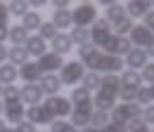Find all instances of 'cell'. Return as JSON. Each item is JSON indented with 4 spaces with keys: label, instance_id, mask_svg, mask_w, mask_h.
Segmentation results:
<instances>
[{
    "label": "cell",
    "instance_id": "1",
    "mask_svg": "<svg viewBox=\"0 0 154 132\" xmlns=\"http://www.w3.org/2000/svg\"><path fill=\"white\" fill-rule=\"evenodd\" d=\"M71 19L78 28H90L97 21V7L93 2H81L76 5V10H71Z\"/></svg>",
    "mask_w": 154,
    "mask_h": 132
},
{
    "label": "cell",
    "instance_id": "2",
    "mask_svg": "<svg viewBox=\"0 0 154 132\" xmlns=\"http://www.w3.org/2000/svg\"><path fill=\"white\" fill-rule=\"evenodd\" d=\"M140 106L137 104H119V106H114L112 111H109V120L112 123H116V125H128L133 118H140Z\"/></svg>",
    "mask_w": 154,
    "mask_h": 132
},
{
    "label": "cell",
    "instance_id": "3",
    "mask_svg": "<svg viewBox=\"0 0 154 132\" xmlns=\"http://www.w3.org/2000/svg\"><path fill=\"white\" fill-rule=\"evenodd\" d=\"M83 75H85V66L81 61H64V66L59 71V80H62V85L76 87L78 83L83 80Z\"/></svg>",
    "mask_w": 154,
    "mask_h": 132
},
{
    "label": "cell",
    "instance_id": "4",
    "mask_svg": "<svg viewBox=\"0 0 154 132\" xmlns=\"http://www.w3.org/2000/svg\"><path fill=\"white\" fill-rule=\"evenodd\" d=\"M43 106L50 111V116L55 118V120H64V118H69L71 116V101L66 99V97H48L45 101H43Z\"/></svg>",
    "mask_w": 154,
    "mask_h": 132
},
{
    "label": "cell",
    "instance_id": "5",
    "mask_svg": "<svg viewBox=\"0 0 154 132\" xmlns=\"http://www.w3.org/2000/svg\"><path fill=\"white\" fill-rule=\"evenodd\" d=\"M121 69H123V59H121V57L104 54V52H100L95 66H93V71H95V73H104V75H109V73L116 75Z\"/></svg>",
    "mask_w": 154,
    "mask_h": 132
},
{
    "label": "cell",
    "instance_id": "6",
    "mask_svg": "<svg viewBox=\"0 0 154 132\" xmlns=\"http://www.w3.org/2000/svg\"><path fill=\"white\" fill-rule=\"evenodd\" d=\"M131 47H133V45H131V40H128V38L114 36V33H112V36L107 38V43L102 45V50H104V54H112V57H121V59H123V57H126L128 52H131Z\"/></svg>",
    "mask_w": 154,
    "mask_h": 132
},
{
    "label": "cell",
    "instance_id": "7",
    "mask_svg": "<svg viewBox=\"0 0 154 132\" xmlns=\"http://www.w3.org/2000/svg\"><path fill=\"white\" fill-rule=\"evenodd\" d=\"M90 28H93V31H90V43L100 50V47L107 43V38L112 36V26H109V21H107V19H97Z\"/></svg>",
    "mask_w": 154,
    "mask_h": 132
},
{
    "label": "cell",
    "instance_id": "8",
    "mask_svg": "<svg viewBox=\"0 0 154 132\" xmlns=\"http://www.w3.org/2000/svg\"><path fill=\"white\" fill-rule=\"evenodd\" d=\"M36 64H38V69L43 71V75H45V73H57V71H62L64 59L59 54H55V52H45L40 59H36Z\"/></svg>",
    "mask_w": 154,
    "mask_h": 132
},
{
    "label": "cell",
    "instance_id": "9",
    "mask_svg": "<svg viewBox=\"0 0 154 132\" xmlns=\"http://www.w3.org/2000/svg\"><path fill=\"white\" fill-rule=\"evenodd\" d=\"M90 116H93V104H83V106H76L71 109V125L76 130H83V128H90Z\"/></svg>",
    "mask_w": 154,
    "mask_h": 132
},
{
    "label": "cell",
    "instance_id": "10",
    "mask_svg": "<svg viewBox=\"0 0 154 132\" xmlns=\"http://www.w3.org/2000/svg\"><path fill=\"white\" fill-rule=\"evenodd\" d=\"M128 40H131V45H135V47H147L149 43L154 40V33L149 31V28H145L142 24H133V31L128 33Z\"/></svg>",
    "mask_w": 154,
    "mask_h": 132
},
{
    "label": "cell",
    "instance_id": "11",
    "mask_svg": "<svg viewBox=\"0 0 154 132\" xmlns=\"http://www.w3.org/2000/svg\"><path fill=\"white\" fill-rule=\"evenodd\" d=\"M26 120H29L31 125H50L55 118L50 116V111H48L43 104H38V106H29V109H26Z\"/></svg>",
    "mask_w": 154,
    "mask_h": 132
},
{
    "label": "cell",
    "instance_id": "12",
    "mask_svg": "<svg viewBox=\"0 0 154 132\" xmlns=\"http://www.w3.org/2000/svg\"><path fill=\"white\" fill-rule=\"evenodd\" d=\"M147 59L149 57L145 54V50H140V47H131V52L123 57V66H128L131 71H142L145 66H147Z\"/></svg>",
    "mask_w": 154,
    "mask_h": 132
},
{
    "label": "cell",
    "instance_id": "13",
    "mask_svg": "<svg viewBox=\"0 0 154 132\" xmlns=\"http://www.w3.org/2000/svg\"><path fill=\"white\" fill-rule=\"evenodd\" d=\"M5 106V120L10 123V125H19L21 120H26V106L21 104V101H14V104H2Z\"/></svg>",
    "mask_w": 154,
    "mask_h": 132
},
{
    "label": "cell",
    "instance_id": "14",
    "mask_svg": "<svg viewBox=\"0 0 154 132\" xmlns=\"http://www.w3.org/2000/svg\"><path fill=\"white\" fill-rule=\"evenodd\" d=\"M19 99H21V104L38 106L40 101H43V90L38 87V83H33V85H24V87H19Z\"/></svg>",
    "mask_w": 154,
    "mask_h": 132
},
{
    "label": "cell",
    "instance_id": "15",
    "mask_svg": "<svg viewBox=\"0 0 154 132\" xmlns=\"http://www.w3.org/2000/svg\"><path fill=\"white\" fill-rule=\"evenodd\" d=\"M38 87L43 90V94H48V97H57L59 90H62V80H59L57 73H45L38 80Z\"/></svg>",
    "mask_w": 154,
    "mask_h": 132
},
{
    "label": "cell",
    "instance_id": "16",
    "mask_svg": "<svg viewBox=\"0 0 154 132\" xmlns=\"http://www.w3.org/2000/svg\"><path fill=\"white\" fill-rule=\"evenodd\" d=\"M19 78L24 80V85H33L43 78V71L38 69L36 61H26L24 66H19Z\"/></svg>",
    "mask_w": 154,
    "mask_h": 132
},
{
    "label": "cell",
    "instance_id": "17",
    "mask_svg": "<svg viewBox=\"0 0 154 132\" xmlns=\"http://www.w3.org/2000/svg\"><path fill=\"white\" fill-rule=\"evenodd\" d=\"M116 106V94H109L104 92V90H97L95 92V99H93V109L95 111H112Z\"/></svg>",
    "mask_w": 154,
    "mask_h": 132
},
{
    "label": "cell",
    "instance_id": "18",
    "mask_svg": "<svg viewBox=\"0 0 154 132\" xmlns=\"http://www.w3.org/2000/svg\"><path fill=\"white\" fill-rule=\"evenodd\" d=\"M24 50L29 52V57H36V59H40V57L48 52V43H45L40 36H29L26 45H24Z\"/></svg>",
    "mask_w": 154,
    "mask_h": 132
},
{
    "label": "cell",
    "instance_id": "19",
    "mask_svg": "<svg viewBox=\"0 0 154 132\" xmlns=\"http://www.w3.org/2000/svg\"><path fill=\"white\" fill-rule=\"evenodd\" d=\"M50 21L55 24V28H57L59 33H62V31H66V28H71V26H74V19H71V10H55Z\"/></svg>",
    "mask_w": 154,
    "mask_h": 132
},
{
    "label": "cell",
    "instance_id": "20",
    "mask_svg": "<svg viewBox=\"0 0 154 132\" xmlns=\"http://www.w3.org/2000/svg\"><path fill=\"white\" fill-rule=\"evenodd\" d=\"M52 43V52L55 54H66V52H71V47H74V43H71V38H69V33H57V36L50 40Z\"/></svg>",
    "mask_w": 154,
    "mask_h": 132
},
{
    "label": "cell",
    "instance_id": "21",
    "mask_svg": "<svg viewBox=\"0 0 154 132\" xmlns=\"http://www.w3.org/2000/svg\"><path fill=\"white\" fill-rule=\"evenodd\" d=\"M147 12H152V2H147V0H133V2L126 5V14H128L131 19L145 17Z\"/></svg>",
    "mask_w": 154,
    "mask_h": 132
},
{
    "label": "cell",
    "instance_id": "22",
    "mask_svg": "<svg viewBox=\"0 0 154 132\" xmlns=\"http://www.w3.org/2000/svg\"><path fill=\"white\" fill-rule=\"evenodd\" d=\"M7 40H12V47H24L26 40H29V31H26L21 24L10 26V31H7Z\"/></svg>",
    "mask_w": 154,
    "mask_h": 132
},
{
    "label": "cell",
    "instance_id": "23",
    "mask_svg": "<svg viewBox=\"0 0 154 132\" xmlns=\"http://www.w3.org/2000/svg\"><path fill=\"white\" fill-rule=\"evenodd\" d=\"M31 57H29V52L24 50V47H10L7 50V64H12V66H24L26 61H29Z\"/></svg>",
    "mask_w": 154,
    "mask_h": 132
},
{
    "label": "cell",
    "instance_id": "24",
    "mask_svg": "<svg viewBox=\"0 0 154 132\" xmlns=\"http://www.w3.org/2000/svg\"><path fill=\"white\" fill-rule=\"evenodd\" d=\"M19 78V69L12 64H2L0 66V85H14V80Z\"/></svg>",
    "mask_w": 154,
    "mask_h": 132
},
{
    "label": "cell",
    "instance_id": "25",
    "mask_svg": "<svg viewBox=\"0 0 154 132\" xmlns=\"http://www.w3.org/2000/svg\"><path fill=\"white\" fill-rule=\"evenodd\" d=\"M128 14H126V5H121V2H112L109 7H107V21H109V26L112 24H116V21H121V19H126Z\"/></svg>",
    "mask_w": 154,
    "mask_h": 132
},
{
    "label": "cell",
    "instance_id": "26",
    "mask_svg": "<svg viewBox=\"0 0 154 132\" xmlns=\"http://www.w3.org/2000/svg\"><path fill=\"white\" fill-rule=\"evenodd\" d=\"M40 24H43V17H40V12H33V10H29V12L21 17V26H24L26 31H38Z\"/></svg>",
    "mask_w": 154,
    "mask_h": 132
},
{
    "label": "cell",
    "instance_id": "27",
    "mask_svg": "<svg viewBox=\"0 0 154 132\" xmlns=\"http://www.w3.org/2000/svg\"><path fill=\"white\" fill-rule=\"evenodd\" d=\"M119 80H121V87H133V90H137V87L142 85L140 71H131V69H128V71H123Z\"/></svg>",
    "mask_w": 154,
    "mask_h": 132
},
{
    "label": "cell",
    "instance_id": "28",
    "mask_svg": "<svg viewBox=\"0 0 154 132\" xmlns=\"http://www.w3.org/2000/svg\"><path fill=\"white\" fill-rule=\"evenodd\" d=\"M81 83H83L81 87H85L88 92H93V90H100V87H102V75L95 73V71H85V75H83Z\"/></svg>",
    "mask_w": 154,
    "mask_h": 132
},
{
    "label": "cell",
    "instance_id": "29",
    "mask_svg": "<svg viewBox=\"0 0 154 132\" xmlns=\"http://www.w3.org/2000/svg\"><path fill=\"white\" fill-rule=\"evenodd\" d=\"M131 31H133V19L131 17H126V19H121V21H116V24H112V33H114V36L128 38Z\"/></svg>",
    "mask_w": 154,
    "mask_h": 132
},
{
    "label": "cell",
    "instance_id": "30",
    "mask_svg": "<svg viewBox=\"0 0 154 132\" xmlns=\"http://www.w3.org/2000/svg\"><path fill=\"white\" fill-rule=\"evenodd\" d=\"M69 101H74L76 106H83V104H93V97H90V92H88L85 87H74Z\"/></svg>",
    "mask_w": 154,
    "mask_h": 132
},
{
    "label": "cell",
    "instance_id": "31",
    "mask_svg": "<svg viewBox=\"0 0 154 132\" xmlns=\"http://www.w3.org/2000/svg\"><path fill=\"white\" fill-rule=\"evenodd\" d=\"M69 38H71V43L74 45H78V47H83V45H88L90 43V28H74L71 33H69Z\"/></svg>",
    "mask_w": 154,
    "mask_h": 132
},
{
    "label": "cell",
    "instance_id": "32",
    "mask_svg": "<svg viewBox=\"0 0 154 132\" xmlns=\"http://www.w3.org/2000/svg\"><path fill=\"white\" fill-rule=\"evenodd\" d=\"M119 87H121L119 75H114V73L102 75V87H100V90H104V92H109V94H116V92H119Z\"/></svg>",
    "mask_w": 154,
    "mask_h": 132
},
{
    "label": "cell",
    "instance_id": "33",
    "mask_svg": "<svg viewBox=\"0 0 154 132\" xmlns=\"http://www.w3.org/2000/svg\"><path fill=\"white\" fill-rule=\"evenodd\" d=\"M0 101H2V104L21 101V99H19V87H14V85H5V87H2V94H0Z\"/></svg>",
    "mask_w": 154,
    "mask_h": 132
},
{
    "label": "cell",
    "instance_id": "34",
    "mask_svg": "<svg viewBox=\"0 0 154 132\" xmlns=\"http://www.w3.org/2000/svg\"><path fill=\"white\" fill-rule=\"evenodd\" d=\"M57 33H59V31L55 28V24H52V21H43V24H40V28H38V36L43 38L45 43H48V40H52Z\"/></svg>",
    "mask_w": 154,
    "mask_h": 132
},
{
    "label": "cell",
    "instance_id": "35",
    "mask_svg": "<svg viewBox=\"0 0 154 132\" xmlns=\"http://www.w3.org/2000/svg\"><path fill=\"white\" fill-rule=\"evenodd\" d=\"M107 123H109V113H107V111H95V109H93V116H90V128H97V130H100V128H104Z\"/></svg>",
    "mask_w": 154,
    "mask_h": 132
},
{
    "label": "cell",
    "instance_id": "36",
    "mask_svg": "<svg viewBox=\"0 0 154 132\" xmlns=\"http://www.w3.org/2000/svg\"><path fill=\"white\" fill-rule=\"evenodd\" d=\"M7 5V12L10 14H17V17H24L26 12H29V2H24V0H14V2H5Z\"/></svg>",
    "mask_w": 154,
    "mask_h": 132
},
{
    "label": "cell",
    "instance_id": "37",
    "mask_svg": "<svg viewBox=\"0 0 154 132\" xmlns=\"http://www.w3.org/2000/svg\"><path fill=\"white\" fill-rule=\"evenodd\" d=\"M140 90V87H137ZM133 87H119V92H116V99H121V104H133L135 101V92Z\"/></svg>",
    "mask_w": 154,
    "mask_h": 132
},
{
    "label": "cell",
    "instance_id": "38",
    "mask_svg": "<svg viewBox=\"0 0 154 132\" xmlns=\"http://www.w3.org/2000/svg\"><path fill=\"white\" fill-rule=\"evenodd\" d=\"M50 132H78L71 123H66V120H52L50 123Z\"/></svg>",
    "mask_w": 154,
    "mask_h": 132
},
{
    "label": "cell",
    "instance_id": "39",
    "mask_svg": "<svg viewBox=\"0 0 154 132\" xmlns=\"http://www.w3.org/2000/svg\"><path fill=\"white\" fill-rule=\"evenodd\" d=\"M135 104H137L140 109H145V106L152 104V101H149V94H147V87H140V90L135 92Z\"/></svg>",
    "mask_w": 154,
    "mask_h": 132
},
{
    "label": "cell",
    "instance_id": "40",
    "mask_svg": "<svg viewBox=\"0 0 154 132\" xmlns=\"http://www.w3.org/2000/svg\"><path fill=\"white\" fill-rule=\"evenodd\" d=\"M140 118H142V123L149 128L152 125L154 128V104H149V106H145L142 111H140Z\"/></svg>",
    "mask_w": 154,
    "mask_h": 132
},
{
    "label": "cell",
    "instance_id": "41",
    "mask_svg": "<svg viewBox=\"0 0 154 132\" xmlns=\"http://www.w3.org/2000/svg\"><path fill=\"white\" fill-rule=\"evenodd\" d=\"M126 130L128 132H142V130H147V125L142 123V118H133V120L126 125Z\"/></svg>",
    "mask_w": 154,
    "mask_h": 132
},
{
    "label": "cell",
    "instance_id": "42",
    "mask_svg": "<svg viewBox=\"0 0 154 132\" xmlns=\"http://www.w3.org/2000/svg\"><path fill=\"white\" fill-rule=\"evenodd\" d=\"M140 78H142L145 83H149V85H152V83H154V64H147V66L140 71Z\"/></svg>",
    "mask_w": 154,
    "mask_h": 132
},
{
    "label": "cell",
    "instance_id": "43",
    "mask_svg": "<svg viewBox=\"0 0 154 132\" xmlns=\"http://www.w3.org/2000/svg\"><path fill=\"white\" fill-rule=\"evenodd\" d=\"M12 132H38V128H36V125H31L29 120H21L19 125H14V128H12Z\"/></svg>",
    "mask_w": 154,
    "mask_h": 132
},
{
    "label": "cell",
    "instance_id": "44",
    "mask_svg": "<svg viewBox=\"0 0 154 132\" xmlns=\"http://www.w3.org/2000/svg\"><path fill=\"white\" fill-rule=\"evenodd\" d=\"M100 132H128V130H126V125H116V123L109 120L104 128H100Z\"/></svg>",
    "mask_w": 154,
    "mask_h": 132
},
{
    "label": "cell",
    "instance_id": "45",
    "mask_svg": "<svg viewBox=\"0 0 154 132\" xmlns=\"http://www.w3.org/2000/svg\"><path fill=\"white\" fill-rule=\"evenodd\" d=\"M7 21H10V12H7V5H5V2H0V26H7Z\"/></svg>",
    "mask_w": 154,
    "mask_h": 132
},
{
    "label": "cell",
    "instance_id": "46",
    "mask_svg": "<svg viewBox=\"0 0 154 132\" xmlns=\"http://www.w3.org/2000/svg\"><path fill=\"white\" fill-rule=\"evenodd\" d=\"M52 7H55V10H69V2H66V0H55Z\"/></svg>",
    "mask_w": 154,
    "mask_h": 132
},
{
    "label": "cell",
    "instance_id": "47",
    "mask_svg": "<svg viewBox=\"0 0 154 132\" xmlns=\"http://www.w3.org/2000/svg\"><path fill=\"white\" fill-rule=\"evenodd\" d=\"M7 31H10V26H0V45L7 40Z\"/></svg>",
    "mask_w": 154,
    "mask_h": 132
},
{
    "label": "cell",
    "instance_id": "48",
    "mask_svg": "<svg viewBox=\"0 0 154 132\" xmlns=\"http://www.w3.org/2000/svg\"><path fill=\"white\" fill-rule=\"evenodd\" d=\"M5 61H7V47H5V45H0V66H2Z\"/></svg>",
    "mask_w": 154,
    "mask_h": 132
},
{
    "label": "cell",
    "instance_id": "49",
    "mask_svg": "<svg viewBox=\"0 0 154 132\" xmlns=\"http://www.w3.org/2000/svg\"><path fill=\"white\" fill-rule=\"evenodd\" d=\"M43 5H45V0H31V2H29V10H31V7H33V10H40Z\"/></svg>",
    "mask_w": 154,
    "mask_h": 132
},
{
    "label": "cell",
    "instance_id": "50",
    "mask_svg": "<svg viewBox=\"0 0 154 132\" xmlns=\"http://www.w3.org/2000/svg\"><path fill=\"white\" fill-rule=\"evenodd\" d=\"M145 54H147V57H154V40L147 45V47H145Z\"/></svg>",
    "mask_w": 154,
    "mask_h": 132
},
{
    "label": "cell",
    "instance_id": "51",
    "mask_svg": "<svg viewBox=\"0 0 154 132\" xmlns=\"http://www.w3.org/2000/svg\"><path fill=\"white\" fill-rule=\"evenodd\" d=\"M147 94H149V101H154V83L147 87Z\"/></svg>",
    "mask_w": 154,
    "mask_h": 132
},
{
    "label": "cell",
    "instance_id": "52",
    "mask_svg": "<svg viewBox=\"0 0 154 132\" xmlns=\"http://www.w3.org/2000/svg\"><path fill=\"white\" fill-rule=\"evenodd\" d=\"M5 128H7V125H5V120H2V118H0V132L5 130Z\"/></svg>",
    "mask_w": 154,
    "mask_h": 132
},
{
    "label": "cell",
    "instance_id": "53",
    "mask_svg": "<svg viewBox=\"0 0 154 132\" xmlns=\"http://www.w3.org/2000/svg\"><path fill=\"white\" fill-rule=\"evenodd\" d=\"M2 111H5V106H2V101H0V118H2Z\"/></svg>",
    "mask_w": 154,
    "mask_h": 132
},
{
    "label": "cell",
    "instance_id": "54",
    "mask_svg": "<svg viewBox=\"0 0 154 132\" xmlns=\"http://www.w3.org/2000/svg\"><path fill=\"white\" fill-rule=\"evenodd\" d=\"M2 132H12V128H5V130H2Z\"/></svg>",
    "mask_w": 154,
    "mask_h": 132
},
{
    "label": "cell",
    "instance_id": "55",
    "mask_svg": "<svg viewBox=\"0 0 154 132\" xmlns=\"http://www.w3.org/2000/svg\"><path fill=\"white\" fill-rule=\"evenodd\" d=\"M2 87H5V85H0V94H2Z\"/></svg>",
    "mask_w": 154,
    "mask_h": 132
},
{
    "label": "cell",
    "instance_id": "56",
    "mask_svg": "<svg viewBox=\"0 0 154 132\" xmlns=\"http://www.w3.org/2000/svg\"><path fill=\"white\" fill-rule=\"evenodd\" d=\"M142 132H152V130H149V128H147V130H142Z\"/></svg>",
    "mask_w": 154,
    "mask_h": 132
},
{
    "label": "cell",
    "instance_id": "57",
    "mask_svg": "<svg viewBox=\"0 0 154 132\" xmlns=\"http://www.w3.org/2000/svg\"><path fill=\"white\" fill-rule=\"evenodd\" d=\"M149 130H152V132H154V128H149Z\"/></svg>",
    "mask_w": 154,
    "mask_h": 132
},
{
    "label": "cell",
    "instance_id": "58",
    "mask_svg": "<svg viewBox=\"0 0 154 132\" xmlns=\"http://www.w3.org/2000/svg\"><path fill=\"white\" fill-rule=\"evenodd\" d=\"M152 10H154V2H152Z\"/></svg>",
    "mask_w": 154,
    "mask_h": 132
},
{
    "label": "cell",
    "instance_id": "59",
    "mask_svg": "<svg viewBox=\"0 0 154 132\" xmlns=\"http://www.w3.org/2000/svg\"><path fill=\"white\" fill-rule=\"evenodd\" d=\"M152 33H154V31H152Z\"/></svg>",
    "mask_w": 154,
    "mask_h": 132
}]
</instances>
